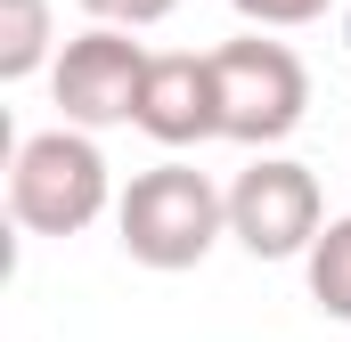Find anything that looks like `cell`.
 <instances>
[{
	"instance_id": "1",
	"label": "cell",
	"mask_w": 351,
	"mask_h": 342,
	"mask_svg": "<svg viewBox=\"0 0 351 342\" xmlns=\"http://www.w3.org/2000/svg\"><path fill=\"white\" fill-rule=\"evenodd\" d=\"M229 237V187H213L196 163H156L114 196V245L139 269H196Z\"/></svg>"
},
{
	"instance_id": "2",
	"label": "cell",
	"mask_w": 351,
	"mask_h": 342,
	"mask_svg": "<svg viewBox=\"0 0 351 342\" xmlns=\"http://www.w3.org/2000/svg\"><path fill=\"white\" fill-rule=\"evenodd\" d=\"M106 204H114V171H106V155H98V139L82 122L16 139V155H8V220L16 228H33V237H82Z\"/></svg>"
},
{
	"instance_id": "3",
	"label": "cell",
	"mask_w": 351,
	"mask_h": 342,
	"mask_svg": "<svg viewBox=\"0 0 351 342\" xmlns=\"http://www.w3.org/2000/svg\"><path fill=\"white\" fill-rule=\"evenodd\" d=\"M213 90H221V139L237 147H278L302 114H311V74L286 41H262V25L245 41L213 49Z\"/></svg>"
},
{
	"instance_id": "4",
	"label": "cell",
	"mask_w": 351,
	"mask_h": 342,
	"mask_svg": "<svg viewBox=\"0 0 351 342\" xmlns=\"http://www.w3.org/2000/svg\"><path fill=\"white\" fill-rule=\"evenodd\" d=\"M147 66L156 49L131 41V25H90L58 49L49 66V98L66 122L82 131H114V122H139V98H147Z\"/></svg>"
},
{
	"instance_id": "5",
	"label": "cell",
	"mask_w": 351,
	"mask_h": 342,
	"mask_svg": "<svg viewBox=\"0 0 351 342\" xmlns=\"http://www.w3.org/2000/svg\"><path fill=\"white\" fill-rule=\"evenodd\" d=\"M319 228H327V196H319L311 163H294V155H254V163L237 171V187H229V237L254 261L311 253Z\"/></svg>"
},
{
	"instance_id": "6",
	"label": "cell",
	"mask_w": 351,
	"mask_h": 342,
	"mask_svg": "<svg viewBox=\"0 0 351 342\" xmlns=\"http://www.w3.org/2000/svg\"><path fill=\"white\" fill-rule=\"evenodd\" d=\"M139 131L156 147H204L221 139V90H213V49H164L147 66V98H139Z\"/></svg>"
},
{
	"instance_id": "7",
	"label": "cell",
	"mask_w": 351,
	"mask_h": 342,
	"mask_svg": "<svg viewBox=\"0 0 351 342\" xmlns=\"http://www.w3.org/2000/svg\"><path fill=\"white\" fill-rule=\"evenodd\" d=\"M49 0H0V82H33L49 57Z\"/></svg>"
},
{
	"instance_id": "8",
	"label": "cell",
	"mask_w": 351,
	"mask_h": 342,
	"mask_svg": "<svg viewBox=\"0 0 351 342\" xmlns=\"http://www.w3.org/2000/svg\"><path fill=\"white\" fill-rule=\"evenodd\" d=\"M302 269H311V302L327 318H351V212L319 228V245L302 253Z\"/></svg>"
},
{
	"instance_id": "9",
	"label": "cell",
	"mask_w": 351,
	"mask_h": 342,
	"mask_svg": "<svg viewBox=\"0 0 351 342\" xmlns=\"http://www.w3.org/2000/svg\"><path fill=\"white\" fill-rule=\"evenodd\" d=\"M245 25H262V33H294V25H319L335 0H229Z\"/></svg>"
},
{
	"instance_id": "10",
	"label": "cell",
	"mask_w": 351,
	"mask_h": 342,
	"mask_svg": "<svg viewBox=\"0 0 351 342\" xmlns=\"http://www.w3.org/2000/svg\"><path fill=\"white\" fill-rule=\"evenodd\" d=\"M98 25H131V33H147V25H164L180 0H82Z\"/></svg>"
},
{
	"instance_id": "11",
	"label": "cell",
	"mask_w": 351,
	"mask_h": 342,
	"mask_svg": "<svg viewBox=\"0 0 351 342\" xmlns=\"http://www.w3.org/2000/svg\"><path fill=\"white\" fill-rule=\"evenodd\" d=\"M343 41H351V0H343Z\"/></svg>"
}]
</instances>
